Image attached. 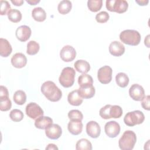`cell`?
Instances as JSON below:
<instances>
[{
	"mask_svg": "<svg viewBox=\"0 0 150 150\" xmlns=\"http://www.w3.org/2000/svg\"><path fill=\"white\" fill-rule=\"evenodd\" d=\"M120 125L115 121L107 122L104 126V131L106 135L110 138H115L120 132Z\"/></svg>",
	"mask_w": 150,
	"mask_h": 150,
	"instance_id": "cell-11",
	"label": "cell"
},
{
	"mask_svg": "<svg viewBox=\"0 0 150 150\" xmlns=\"http://www.w3.org/2000/svg\"><path fill=\"white\" fill-rule=\"evenodd\" d=\"M141 105L144 110H149V96L148 95L145 96L144 99L142 100Z\"/></svg>",
	"mask_w": 150,
	"mask_h": 150,
	"instance_id": "cell-39",
	"label": "cell"
},
{
	"mask_svg": "<svg viewBox=\"0 0 150 150\" xmlns=\"http://www.w3.org/2000/svg\"><path fill=\"white\" fill-rule=\"evenodd\" d=\"M10 118L14 122H19L24 117L22 111L18 109H13L9 113Z\"/></svg>",
	"mask_w": 150,
	"mask_h": 150,
	"instance_id": "cell-33",
	"label": "cell"
},
{
	"mask_svg": "<svg viewBox=\"0 0 150 150\" xmlns=\"http://www.w3.org/2000/svg\"><path fill=\"white\" fill-rule=\"evenodd\" d=\"M83 98L81 97L79 90H76L69 93L67 101L70 104L73 106H79L83 103Z\"/></svg>",
	"mask_w": 150,
	"mask_h": 150,
	"instance_id": "cell-18",
	"label": "cell"
},
{
	"mask_svg": "<svg viewBox=\"0 0 150 150\" xmlns=\"http://www.w3.org/2000/svg\"><path fill=\"white\" fill-rule=\"evenodd\" d=\"M46 149H58V148L57 146L54 144H49L46 147Z\"/></svg>",
	"mask_w": 150,
	"mask_h": 150,
	"instance_id": "cell-42",
	"label": "cell"
},
{
	"mask_svg": "<svg viewBox=\"0 0 150 150\" xmlns=\"http://www.w3.org/2000/svg\"><path fill=\"white\" fill-rule=\"evenodd\" d=\"M11 2L15 6H21L24 1L22 0H14V1H11Z\"/></svg>",
	"mask_w": 150,
	"mask_h": 150,
	"instance_id": "cell-41",
	"label": "cell"
},
{
	"mask_svg": "<svg viewBox=\"0 0 150 150\" xmlns=\"http://www.w3.org/2000/svg\"><path fill=\"white\" fill-rule=\"evenodd\" d=\"M137 141L135 133L131 130L125 131L118 141V145L122 150H132Z\"/></svg>",
	"mask_w": 150,
	"mask_h": 150,
	"instance_id": "cell-3",
	"label": "cell"
},
{
	"mask_svg": "<svg viewBox=\"0 0 150 150\" xmlns=\"http://www.w3.org/2000/svg\"><path fill=\"white\" fill-rule=\"evenodd\" d=\"M76 56L75 49L70 45H66L63 47L60 52V57L65 62L73 61Z\"/></svg>",
	"mask_w": 150,
	"mask_h": 150,
	"instance_id": "cell-9",
	"label": "cell"
},
{
	"mask_svg": "<svg viewBox=\"0 0 150 150\" xmlns=\"http://www.w3.org/2000/svg\"><path fill=\"white\" fill-rule=\"evenodd\" d=\"M112 70L108 66H104L100 68L97 71V78L102 84H108L112 80Z\"/></svg>",
	"mask_w": 150,
	"mask_h": 150,
	"instance_id": "cell-8",
	"label": "cell"
},
{
	"mask_svg": "<svg viewBox=\"0 0 150 150\" xmlns=\"http://www.w3.org/2000/svg\"><path fill=\"white\" fill-rule=\"evenodd\" d=\"M121 41L128 45L137 46L139 45L141 40L140 33L135 30L127 29L122 31L120 34Z\"/></svg>",
	"mask_w": 150,
	"mask_h": 150,
	"instance_id": "cell-2",
	"label": "cell"
},
{
	"mask_svg": "<svg viewBox=\"0 0 150 150\" xmlns=\"http://www.w3.org/2000/svg\"><path fill=\"white\" fill-rule=\"evenodd\" d=\"M78 84L80 87L91 86L93 84V79L87 74H83L78 77Z\"/></svg>",
	"mask_w": 150,
	"mask_h": 150,
	"instance_id": "cell-27",
	"label": "cell"
},
{
	"mask_svg": "<svg viewBox=\"0 0 150 150\" xmlns=\"http://www.w3.org/2000/svg\"><path fill=\"white\" fill-rule=\"evenodd\" d=\"M26 114L31 119L36 120L43 115V111L42 108L35 103H29L26 107Z\"/></svg>",
	"mask_w": 150,
	"mask_h": 150,
	"instance_id": "cell-7",
	"label": "cell"
},
{
	"mask_svg": "<svg viewBox=\"0 0 150 150\" xmlns=\"http://www.w3.org/2000/svg\"><path fill=\"white\" fill-rule=\"evenodd\" d=\"M11 63L16 68L21 69L25 67L27 63V58L22 53H16L11 58Z\"/></svg>",
	"mask_w": 150,
	"mask_h": 150,
	"instance_id": "cell-16",
	"label": "cell"
},
{
	"mask_svg": "<svg viewBox=\"0 0 150 150\" xmlns=\"http://www.w3.org/2000/svg\"><path fill=\"white\" fill-rule=\"evenodd\" d=\"M76 71L71 67H64L59 76V81L60 84L65 88L71 87L74 83Z\"/></svg>",
	"mask_w": 150,
	"mask_h": 150,
	"instance_id": "cell-4",
	"label": "cell"
},
{
	"mask_svg": "<svg viewBox=\"0 0 150 150\" xmlns=\"http://www.w3.org/2000/svg\"><path fill=\"white\" fill-rule=\"evenodd\" d=\"M40 89L42 94L50 101H58L62 97V91L56 84L52 81L44 82L41 86Z\"/></svg>",
	"mask_w": 150,
	"mask_h": 150,
	"instance_id": "cell-1",
	"label": "cell"
},
{
	"mask_svg": "<svg viewBox=\"0 0 150 150\" xmlns=\"http://www.w3.org/2000/svg\"><path fill=\"white\" fill-rule=\"evenodd\" d=\"M1 5V11L0 13L1 15H4L8 13V12L11 10V5L9 3L6 1H0Z\"/></svg>",
	"mask_w": 150,
	"mask_h": 150,
	"instance_id": "cell-38",
	"label": "cell"
},
{
	"mask_svg": "<svg viewBox=\"0 0 150 150\" xmlns=\"http://www.w3.org/2000/svg\"><path fill=\"white\" fill-rule=\"evenodd\" d=\"M52 124H53V120L49 117L43 115L36 119L35 121V126L41 129L47 128Z\"/></svg>",
	"mask_w": 150,
	"mask_h": 150,
	"instance_id": "cell-20",
	"label": "cell"
},
{
	"mask_svg": "<svg viewBox=\"0 0 150 150\" xmlns=\"http://www.w3.org/2000/svg\"><path fill=\"white\" fill-rule=\"evenodd\" d=\"M12 48L9 42L5 39H0V54L3 57H8L12 53Z\"/></svg>",
	"mask_w": 150,
	"mask_h": 150,
	"instance_id": "cell-19",
	"label": "cell"
},
{
	"mask_svg": "<svg viewBox=\"0 0 150 150\" xmlns=\"http://www.w3.org/2000/svg\"><path fill=\"white\" fill-rule=\"evenodd\" d=\"M109 114L110 118H119L122 115V108L120 106L117 105H111L109 111Z\"/></svg>",
	"mask_w": 150,
	"mask_h": 150,
	"instance_id": "cell-32",
	"label": "cell"
},
{
	"mask_svg": "<svg viewBox=\"0 0 150 150\" xmlns=\"http://www.w3.org/2000/svg\"><path fill=\"white\" fill-rule=\"evenodd\" d=\"M129 94L132 100L138 101H142L145 96L144 88L138 84H134L130 87Z\"/></svg>",
	"mask_w": 150,
	"mask_h": 150,
	"instance_id": "cell-10",
	"label": "cell"
},
{
	"mask_svg": "<svg viewBox=\"0 0 150 150\" xmlns=\"http://www.w3.org/2000/svg\"><path fill=\"white\" fill-rule=\"evenodd\" d=\"M86 132L88 136L93 138H98L101 133L100 125L94 121H90L86 124Z\"/></svg>",
	"mask_w": 150,
	"mask_h": 150,
	"instance_id": "cell-14",
	"label": "cell"
},
{
	"mask_svg": "<svg viewBox=\"0 0 150 150\" xmlns=\"http://www.w3.org/2000/svg\"><path fill=\"white\" fill-rule=\"evenodd\" d=\"M111 105H110V104H107L100 110L99 115L102 118L105 119V120L111 118L110 117V114H109V111H110Z\"/></svg>",
	"mask_w": 150,
	"mask_h": 150,
	"instance_id": "cell-37",
	"label": "cell"
},
{
	"mask_svg": "<svg viewBox=\"0 0 150 150\" xmlns=\"http://www.w3.org/2000/svg\"><path fill=\"white\" fill-rule=\"evenodd\" d=\"M68 117L70 120H77L82 121L83 115L81 112L78 110H71L68 112Z\"/></svg>",
	"mask_w": 150,
	"mask_h": 150,
	"instance_id": "cell-35",
	"label": "cell"
},
{
	"mask_svg": "<svg viewBox=\"0 0 150 150\" xmlns=\"http://www.w3.org/2000/svg\"><path fill=\"white\" fill-rule=\"evenodd\" d=\"M72 8V4L70 1L63 0L59 2L57 6L59 12L62 15H66L70 12Z\"/></svg>",
	"mask_w": 150,
	"mask_h": 150,
	"instance_id": "cell-24",
	"label": "cell"
},
{
	"mask_svg": "<svg viewBox=\"0 0 150 150\" xmlns=\"http://www.w3.org/2000/svg\"><path fill=\"white\" fill-rule=\"evenodd\" d=\"M83 123L81 121L77 120H70L67 125V129L69 131L74 135H77L82 132Z\"/></svg>",
	"mask_w": 150,
	"mask_h": 150,
	"instance_id": "cell-17",
	"label": "cell"
},
{
	"mask_svg": "<svg viewBox=\"0 0 150 150\" xmlns=\"http://www.w3.org/2000/svg\"><path fill=\"white\" fill-rule=\"evenodd\" d=\"M110 53L113 56L119 57L125 52V47L123 44L118 41L112 42L108 47Z\"/></svg>",
	"mask_w": 150,
	"mask_h": 150,
	"instance_id": "cell-15",
	"label": "cell"
},
{
	"mask_svg": "<svg viewBox=\"0 0 150 150\" xmlns=\"http://www.w3.org/2000/svg\"><path fill=\"white\" fill-rule=\"evenodd\" d=\"M45 134L47 138L51 139H57L62 134L61 127L56 124H52L45 129Z\"/></svg>",
	"mask_w": 150,
	"mask_h": 150,
	"instance_id": "cell-12",
	"label": "cell"
},
{
	"mask_svg": "<svg viewBox=\"0 0 150 150\" xmlns=\"http://www.w3.org/2000/svg\"><path fill=\"white\" fill-rule=\"evenodd\" d=\"M78 90L81 97L85 99H89L92 98L94 96L96 92L95 88L93 85L80 87Z\"/></svg>",
	"mask_w": 150,
	"mask_h": 150,
	"instance_id": "cell-21",
	"label": "cell"
},
{
	"mask_svg": "<svg viewBox=\"0 0 150 150\" xmlns=\"http://www.w3.org/2000/svg\"><path fill=\"white\" fill-rule=\"evenodd\" d=\"M105 6L110 12L122 13L127 11L128 4L125 0H107Z\"/></svg>",
	"mask_w": 150,
	"mask_h": 150,
	"instance_id": "cell-6",
	"label": "cell"
},
{
	"mask_svg": "<svg viewBox=\"0 0 150 150\" xmlns=\"http://www.w3.org/2000/svg\"><path fill=\"white\" fill-rule=\"evenodd\" d=\"M76 149L77 150H91V143L86 138L79 139L76 144Z\"/></svg>",
	"mask_w": 150,
	"mask_h": 150,
	"instance_id": "cell-29",
	"label": "cell"
},
{
	"mask_svg": "<svg viewBox=\"0 0 150 150\" xmlns=\"http://www.w3.org/2000/svg\"><path fill=\"white\" fill-rule=\"evenodd\" d=\"M12 103L9 97L0 98V110L1 111H7L11 108Z\"/></svg>",
	"mask_w": 150,
	"mask_h": 150,
	"instance_id": "cell-34",
	"label": "cell"
},
{
	"mask_svg": "<svg viewBox=\"0 0 150 150\" xmlns=\"http://www.w3.org/2000/svg\"><path fill=\"white\" fill-rule=\"evenodd\" d=\"M110 18L109 14L105 11H101L96 16V20L97 22L103 23L107 22Z\"/></svg>",
	"mask_w": 150,
	"mask_h": 150,
	"instance_id": "cell-36",
	"label": "cell"
},
{
	"mask_svg": "<svg viewBox=\"0 0 150 150\" xmlns=\"http://www.w3.org/2000/svg\"><path fill=\"white\" fill-rule=\"evenodd\" d=\"M135 2H136L139 5H141V6L146 5L148 4V2H149L148 1H145V0H144V1H137V0H136Z\"/></svg>",
	"mask_w": 150,
	"mask_h": 150,
	"instance_id": "cell-44",
	"label": "cell"
},
{
	"mask_svg": "<svg viewBox=\"0 0 150 150\" xmlns=\"http://www.w3.org/2000/svg\"><path fill=\"white\" fill-rule=\"evenodd\" d=\"M145 120L144 113L139 110H135L127 113L124 118V122L127 126L134 127L142 124Z\"/></svg>",
	"mask_w": 150,
	"mask_h": 150,
	"instance_id": "cell-5",
	"label": "cell"
},
{
	"mask_svg": "<svg viewBox=\"0 0 150 150\" xmlns=\"http://www.w3.org/2000/svg\"><path fill=\"white\" fill-rule=\"evenodd\" d=\"M32 16L33 19L38 22H43L46 18V13L41 7H36L32 11Z\"/></svg>",
	"mask_w": 150,
	"mask_h": 150,
	"instance_id": "cell-23",
	"label": "cell"
},
{
	"mask_svg": "<svg viewBox=\"0 0 150 150\" xmlns=\"http://www.w3.org/2000/svg\"><path fill=\"white\" fill-rule=\"evenodd\" d=\"M102 6V0H88L87 1V7L88 9L93 12H96L100 11Z\"/></svg>",
	"mask_w": 150,
	"mask_h": 150,
	"instance_id": "cell-31",
	"label": "cell"
},
{
	"mask_svg": "<svg viewBox=\"0 0 150 150\" xmlns=\"http://www.w3.org/2000/svg\"><path fill=\"white\" fill-rule=\"evenodd\" d=\"M40 49L39 44L34 40L29 41L27 44L26 53L29 55H35L38 53Z\"/></svg>",
	"mask_w": 150,
	"mask_h": 150,
	"instance_id": "cell-30",
	"label": "cell"
},
{
	"mask_svg": "<svg viewBox=\"0 0 150 150\" xmlns=\"http://www.w3.org/2000/svg\"><path fill=\"white\" fill-rule=\"evenodd\" d=\"M32 31L30 28L26 25H22L19 26L15 32L16 38L21 42H26L30 37Z\"/></svg>",
	"mask_w": 150,
	"mask_h": 150,
	"instance_id": "cell-13",
	"label": "cell"
},
{
	"mask_svg": "<svg viewBox=\"0 0 150 150\" xmlns=\"http://www.w3.org/2000/svg\"><path fill=\"white\" fill-rule=\"evenodd\" d=\"M129 78L127 74L120 72L115 76V81L117 84L122 88L127 87L129 83Z\"/></svg>",
	"mask_w": 150,
	"mask_h": 150,
	"instance_id": "cell-25",
	"label": "cell"
},
{
	"mask_svg": "<svg viewBox=\"0 0 150 150\" xmlns=\"http://www.w3.org/2000/svg\"><path fill=\"white\" fill-rule=\"evenodd\" d=\"M74 66L76 70L83 74H86L90 70L89 63L84 60H77L74 63Z\"/></svg>",
	"mask_w": 150,
	"mask_h": 150,
	"instance_id": "cell-22",
	"label": "cell"
},
{
	"mask_svg": "<svg viewBox=\"0 0 150 150\" xmlns=\"http://www.w3.org/2000/svg\"><path fill=\"white\" fill-rule=\"evenodd\" d=\"M8 18L10 21L13 23H18L22 19V13L20 11L16 9H11L7 13Z\"/></svg>",
	"mask_w": 150,
	"mask_h": 150,
	"instance_id": "cell-28",
	"label": "cell"
},
{
	"mask_svg": "<svg viewBox=\"0 0 150 150\" xmlns=\"http://www.w3.org/2000/svg\"><path fill=\"white\" fill-rule=\"evenodd\" d=\"M9 97V93L7 88L4 86L0 87V98Z\"/></svg>",
	"mask_w": 150,
	"mask_h": 150,
	"instance_id": "cell-40",
	"label": "cell"
},
{
	"mask_svg": "<svg viewBox=\"0 0 150 150\" xmlns=\"http://www.w3.org/2000/svg\"><path fill=\"white\" fill-rule=\"evenodd\" d=\"M13 100L16 104L20 105H23L26 101V93L23 90H17L13 94Z\"/></svg>",
	"mask_w": 150,
	"mask_h": 150,
	"instance_id": "cell-26",
	"label": "cell"
},
{
	"mask_svg": "<svg viewBox=\"0 0 150 150\" xmlns=\"http://www.w3.org/2000/svg\"><path fill=\"white\" fill-rule=\"evenodd\" d=\"M26 1L30 5H35L40 2V0H26Z\"/></svg>",
	"mask_w": 150,
	"mask_h": 150,
	"instance_id": "cell-43",
	"label": "cell"
}]
</instances>
